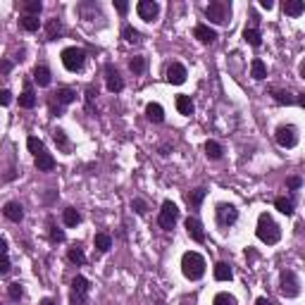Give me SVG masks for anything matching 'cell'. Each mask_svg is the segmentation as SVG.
I'll return each instance as SVG.
<instances>
[{
  "label": "cell",
  "instance_id": "obj_1",
  "mask_svg": "<svg viewBox=\"0 0 305 305\" xmlns=\"http://www.w3.org/2000/svg\"><path fill=\"white\" fill-rule=\"evenodd\" d=\"M181 272L188 282H198L205 277V258L196 251H188L181 255Z\"/></svg>",
  "mask_w": 305,
  "mask_h": 305
},
{
  "label": "cell",
  "instance_id": "obj_2",
  "mask_svg": "<svg viewBox=\"0 0 305 305\" xmlns=\"http://www.w3.org/2000/svg\"><path fill=\"white\" fill-rule=\"evenodd\" d=\"M255 234H258V238H260L262 243L274 246V243H279V238H282V227H279V224L272 219V215L262 212V215L258 217V227H255Z\"/></svg>",
  "mask_w": 305,
  "mask_h": 305
},
{
  "label": "cell",
  "instance_id": "obj_3",
  "mask_svg": "<svg viewBox=\"0 0 305 305\" xmlns=\"http://www.w3.org/2000/svg\"><path fill=\"white\" fill-rule=\"evenodd\" d=\"M60 60H62V67L67 70V72H81L84 70V65H86V50L84 48H65L62 55H60Z\"/></svg>",
  "mask_w": 305,
  "mask_h": 305
},
{
  "label": "cell",
  "instance_id": "obj_4",
  "mask_svg": "<svg viewBox=\"0 0 305 305\" xmlns=\"http://www.w3.org/2000/svg\"><path fill=\"white\" fill-rule=\"evenodd\" d=\"M279 291H282L284 298H298L301 296V282H298L293 269H284L279 274Z\"/></svg>",
  "mask_w": 305,
  "mask_h": 305
},
{
  "label": "cell",
  "instance_id": "obj_5",
  "mask_svg": "<svg viewBox=\"0 0 305 305\" xmlns=\"http://www.w3.org/2000/svg\"><path fill=\"white\" fill-rule=\"evenodd\" d=\"M205 17L210 22H215V24H227L229 17H232V5L224 2V0H215V2H210L205 7Z\"/></svg>",
  "mask_w": 305,
  "mask_h": 305
},
{
  "label": "cell",
  "instance_id": "obj_6",
  "mask_svg": "<svg viewBox=\"0 0 305 305\" xmlns=\"http://www.w3.org/2000/svg\"><path fill=\"white\" fill-rule=\"evenodd\" d=\"M215 219L217 224L222 227V229H229L236 224V219H238V210H236V205L232 203H219L215 208Z\"/></svg>",
  "mask_w": 305,
  "mask_h": 305
},
{
  "label": "cell",
  "instance_id": "obj_7",
  "mask_svg": "<svg viewBox=\"0 0 305 305\" xmlns=\"http://www.w3.org/2000/svg\"><path fill=\"white\" fill-rule=\"evenodd\" d=\"M89 279L76 274L72 279V293H70V303L72 305H86V298H89Z\"/></svg>",
  "mask_w": 305,
  "mask_h": 305
},
{
  "label": "cell",
  "instance_id": "obj_8",
  "mask_svg": "<svg viewBox=\"0 0 305 305\" xmlns=\"http://www.w3.org/2000/svg\"><path fill=\"white\" fill-rule=\"evenodd\" d=\"M177 219H179V208H177L172 200H164V203H162V210H160V217H158V224H160L162 229H174Z\"/></svg>",
  "mask_w": 305,
  "mask_h": 305
},
{
  "label": "cell",
  "instance_id": "obj_9",
  "mask_svg": "<svg viewBox=\"0 0 305 305\" xmlns=\"http://www.w3.org/2000/svg\"><path fill=\"white\" fill-rule=\"evenodd\" d=\"M274 139H277V143L282 148H296L298 145V129L293 124H282L277 129Z\"/></svg>",
  "mask_w": 305,
  "mask_h": 305
},
{
  "label": "cell",
  "instance_id": "obj_10",
  "mask_svg": "<svg viewBox=\"0 0 305 305\" xmlns=\"http://www.w3.org/2000/svg\"><path fill=\"white\" fill-rule=\"evenodd\" d=\"M136 12H139V17L143 22H155V17L160 15V5L155 0H141L136 5Z\"/></svg>",
  "mask_w": 305,
  "mask_h": 305
},
{
  "label": "cell",
  "instance_id": "obj_11",
  "mask_svg": "<svg viewBox=\"0 0 305 305\" xmlns=\"http://www.w3.org/2000/svg\"><path fill=\"white\" fill-rule=\"evenodd\" d=\"M105 86H108L110 93H119V91H124V79L119 76V72H117L112 65H105Z\"/></svg>",
  "mask_w": 305,
  "mask_h": 305
},
{
  "label": "cell",
  "instance_id": "obj_12",
  "mask_svg": "<svg viewBox=\"0 0 305 305\" xmlns=\"http://www.w3.org/2000/svg\"><path fill=\"white\" fill-rule=\"evenodd\" d=\"M164 76H167V81H169V84L179 86V84H184V81H186V76H188V72H186V67H184L181 62H172V65L167 67V72H164Z\"/></svg>",
  "mask_w": 305,
  "mask_h": 305
},
{
  "label": "cell",
  "instance_id": "obj_13",
  "mask_svg": "<svg viewBox=\"0 0 305 305\" xmlns=\"http://www.w3.org/2000/svg\"><path fill=\"white\" fill-rule=\"evenodd\" d=\"M184 227H186V234H188L196 243H203V241H205V229H203V224L198 222L196 217H188V219L184 222Z\"/></svg>",
  "mask_w": 305,
  "mask_h": 305
},
{
  "label": "cell",
  "instance_id": "obj_14",
  "mask_svg": "<svg viewBox=\"0 0 305 305\" xmlns=\"http://www.w3.org/2000/svg\"><path fill=\"white\" fill-rule=\"evenodd\" d=\"M193 36H196L203 46H210V43H215V41H217V31H215V29H210L208 24H196Z\"/></svg>",
  "mask_w": 305,
  "mask_h": 305
},
{
  "label": "cell",
  "instance_id": "obj_15",
  "mask_svg": "<svg viewBox=\"0 0 305 305\" xmlns=\"http://www.w3.org/2000/svg\"><path fill=\"white\" fill-rule=\"evenodd\" d=\"M74 100H76V91L62 86V89H57L53 93V100H50V103H57V108H62V105H70Z\"/></svg>",
  "mask_w": 305,
  "mask_h": 305
},
{
  "label": "cell",
  "instance_id": "obj_16",
  "mask_svg": "<svg viewBox=\"0 0 305 305\" xmlns=\"http://www.w3.org/2000/svg\"><path fill=\"white\" fill-rule=\"evenodd\" d=\"M2 215H5V219H10V222L19 224V222L24 219V208H22L19 203H15V200H10V203H5V208H2Z\"/></svg>",
  "mask_w": 305,
  "mask_h": 305
},
{
  "label": "cell",
  "instance_id": "obj_17",
  "mask_svg": "<svg viewBox=\"0 0 305 305\" xmlns=\"http://www.w3.org/2000/svg\"><path fill=\"white\" fill-rule=\"evenodd\" d=\"M34 164H36L38 172H53L55 169V158L50 155V153H38L36 158H34Z\"/></svg>",
  "mask_w": 305,
  "mask_h": 305
},
{
  "label": "cell",
  "instance_id": "obj_18",
  "mask_svg": "<svg viewBox=\"0 0 305 305\" xmlns=\"http://www.w3.org/2000/svg\"><path fill=\"white\" fill-rule=\"evenodd\" d=\"M145 117H148L153 124H160V122H164V110H162L160 103H148V105H145Z\"/></svg>",
  "mask_w": 305,
  "mask_h": 305
},
{
  "label": "cell",
  "instance_id": "obj_19",
  "mask_svg": "<svg viewBox=\"0 0 305 305\" xmlns=\"http://www.w3.org/2000/svg\"><path fill=\"white\" fill-rule=\"evenodd\" d=\"M269 93H272V98H274V103H277V105H293V103H296V98H293V93H291V91L269 89Z\"/></svg>",
  "mask_w": 305,
  "mask_h": 305
},
{
  "label": "cell",
  "instance_id": "obj_20",
  "mask_svg": "<svg viewBox=\"0 0 305 305\" xmlns=\"http://www.w3.org/2000/svg\"><path fill=\"white\" fill-rule=\"evenodd\" d=\"M62 36V22L60 19H48L46 24V41H57Z\"/></svg>",
  "mask_w": 305,
  "mask_h": 305
},
{
  "label": "cell",
  "instance_id": "obj_21",
  "mask_svg": "<svg viewBox=\"0 0 305 305\" xmlns=\"http://www.w3.org/2000/svg\"><path fill=\"white\" fill-rule=\"evenodd\" d=\"M243 41L253 46V48H260L262 46V36H260V31H258V26H246L243 29Z\"/></svg>",
  "mask_w": 305,
  "mask_h": 305
},
{
  "label": "cell",
  "instance_id": "obj_22",
  "mask_svg": "<svg viewBox=\"0 0 305 305\" xmlns=\"http://www.w3.org/2000/svg\"><path fill=\"white\" fill-rule=\"evenodd\" d=\"M34 81H36L38 86H50V70L46 67V65H36V70H34Z\"/></svg>",
  "mask_w": 305,
  "mask_h": 305
},
{
  "label": "cell",
  "instance_id": "obj_23",
  "mask_svg": "<svg viewBox=\"0 0 305 305\" xmlns=\"http://www.w3.org/2000/svg\"><path fill=\"white\" fill-rule=\"evenodd\" d=\"M284 12H286L288 17H301L305 12V2L303 0H286L284 2Z\"/></svg>",
  "mask_w": 305,
  "mask_h": 305
},
{
  "label": "cell",
  "instance_id": "obj_24",
  "mask_svg": "<svg viewBox=\"0 0 305 305\" xmlns=\"http://www.w3.org/2000/svg\"><path fill=\"white\" fill-rule=\"evenodd\" d=\"M234 269L229 262H217L215 265V279L217 282H232Z\"/></svg>",
  "mask_w": 305,
  "mask_h": 305
},
{
  "label": "cell",
  "instance_id": "obj_25",
  "mask_svg": "<svg viewBox=\"0 0 305 305\" xmlns=\"http://www.w3.org/2000/svg\"><path fill=\"white\" fill-rule=\"evenodd\" d=\"M19 108H24V110L36 108V93L31 91V86H26V89H24V93L19 95Z\"/></svg>",
  "mask_w": 305,
  "mask_h": 305
},
{
  "label": "cell",
  "instance_id": "obj_26",
  "mask_svg": "<svg viewBox=\"0 0 305 305\" xmlns=\"http://www.w3.org/2000/svg\"><path fill=\"white\" fill-rule=\"evenodd\" d=\"M251 76L253 79H258V81H262V79L267 76V65H265L260 57H255L251 62Z\"/></svg>",
  "mask_w": 305,
  "mask_h": 305
},
{
  "label": "cell",
  "instance_id": "obj_27",
  "mask_svg": "<svg viewBox=\"0 0 305 305\" xmlns=\"http://www.w3.org/2000/svg\"><path fill=\"white\" fill-rule=\"evenodd\" d=\"M274 208L282 212V215H286V217H291L296 210H293V200L291 198H286V196H279L277 200H274Z\"/></svg>",
  "mask_w": 305,
  "mask_h": 305
},
{
  "label": "cell",
  "instance_id": "obj_28",
  "mask_svg": "<svg viewBox=\"0 0 305 305\" xmlns=\"http://www.w3.org/2000/svg\"><path fill=\"white\" fill-rule=\"evenodd\" d=\"M93 243H95V248L100 253H108L110 248H112V236L105 232H98L95 234V238H93Z\"/></svg>",
  "mask_w": 305,
  "mask_h": 305
},
{
  "label": "cell",
  "instance_id": "obj_29",
  "mask_svg": "<svg viewBox=\"0 0 305 305\" xmlns=\"http://www.w3.org/2000/svg\"><path fill=\"white\" fill-rule=\"evenodd\" d=\"M177 110L184 117H191L193 115V100L188 95H177Z\"/></svg>",
  "mask_w": 305,
  "mask_h": 305
},
{
  "label": "cell",
  "instance_id": "obj_30",
  "mask_svg": "<svg viewBox=\"0 0 305 305\" xmlns=\"http://www.w3.org/2000/svg\"><path fill=\"white\" fill-rule=\"evenodd\" d=\"M53 141L57 143V148H60V150H65V153H70V150H72V143H70V139H67L65 129H55V131H53Z\"/></svg>",
  "mask_w": 305,
  "mask_h": 305
},
{
  "label": "cell",
  "instance_id": "obj_31",
  "mask_svg": "<svg viewBox=\"0 0 305 305\" xmlns=\"http://www.w3.org/2000/svg\"><path fill=\"white\" fill-rule=\"evenodd\" d=\"M62 222H65V227H76V224L81 222L79 210H76V208H65V210H62Z\"/></svg>",
  "mask_w": 305,
  "mask_h": 305
},
{
  "label": "cell",
  "instance_id": "obj_32",
  "mask_svg": "<svg viewBox=\"0 0 305 305\" xmlns=\"http://www.w3.org/2000/svg\"><path fill=\"white\" fill-rule=\"evenodd\" d=\"M41 10H43V2H41V0H29V2H22V12H24L26 17H38V15H41Z\"/></svg>",
  "mask_w": 305,
  "mask_h": 305
},
{
  "label": "cell",
  "instance_id": "obj_33",
  "mask_svg": "<svg viewBox=\"0 0 305 305\" xmlns=\"http://www.w3.org/2000/svg\"><path fill=\"white\" fill-rule=\"evenodd\" d=\"M122 38H124L126 43H141V41H143L141 31H139V29H134L131 24H124V29H122Z\"/></svg>",
  "mask_w": 305,
  "mask_h": 305
},
{
  "label": "cell",
  "instance_id": "obj_34",
  "mask_svg": "<svg viewBox=\"0 0 305 305\" xmlns=\"http://www.w3.org/2000/svg\"><path fill=\"white\" fill-rule=\"evenodd\" d=\"M19 26H22L24 31L34 34V31H38V29H41V19H38V17H26V15H22V19H19Z\"/></svg>",
  "mask_w": 305,
  "mask_h": 305
},
{
  "label": "cell",
  "instance_id": "obj_35",
  "mask_svg": "<svg viewBox=\"0 0 305 305\" xmlns=\"http://www.w3.org/2000/svg\"><path fill=\"white\" fill-rule=\"evenodd\" d=\"M205 155L210 160H219L224 155V150H222V145L217 143V141H205Z\"/></svg>",
  "mask_w": 305,
  "mask_h": 305
},
{
  "label": "cell",
  "instance_id": "obj_36",
  "mask_svg": "<svg viewBox=\"0 0 305 305\" xmlns=\"http://www.w3.org/2000/svg\"><path fill=\"white\" fill-rule=\"evenodd\" d=\"M145 67H148V60H145L143 55H136V57L129 60V70H131L134 74H143Z\"/></svg>",
  "mask_w": 305,
  "mask_h": 305
},
{
  "label": "cell",
  "instance_id": "obj_37",
  "mask_svg": "<svg viewBox=\"0 0 305 305\" xmlns=\"http://www.w3.org/2000/svg\"><path fill=\"white\" fill-rule=\"evenodd\" d=\"M205 193H208V191H205L203 186H200V188H193V191H191V193L186 196V200H188V205H191V208H200V203H203V198H205Z\"/></svg>",
  "mask_w": 305,
  "mask_h": 305
},
{
  "label": "cell",
  "instance_id": "obj_38",
  "mask_svg": "<svg viewBox=\"0 0 305 305\" xmlns=\"http://www.w3.org/2000/svg\"><path fill=\"white\" fill-rule=\"evenodd\" d=\"M67 260H70L72 265H76V267L86 265V255H84L81 248H70V253H67Z\"/></svg>",
  "mask_w": 305,
  "mask_h": 305
},
{
  "label": "cell",
  "instance_id": "obj_39",
  "mask_svg": "<svg viewBox=\"0 0 305 305\" xmlns=\"http://www.w3.org/2000/svg\"><path fill=\"white\" fill-rule=\"evenodd\" d=\"M212 305H238V301L234 298L229 291H222V293H217V296H215Z\"/></svg>",
  "mask_w": 305,
  "mask_h": 305
},
{
  "label": "cell",
  "instance_id": "obj_40",
  "mask_svg": "<svg viewBox=\"0 0 305 305\" xmlns=\"http://www.w3.org/2000/svg\"><path fill=\"white\" fill-rule=\"evenodd\" d=\"M26 145H29V150L34 153V158H36L38 153H43V150H46V148H43V141L36 139V136H29V139H26Z\"/></svg>",
  "mask_w": 305,
  "mask_h": 305
},
{
  "label": "cell",
  "instance_id": "obj_41",
  "mask_svg": "<svg viewBox=\"0 0 305 305\" xmlns=\"http://www.w3.org/2000/svg\"><path fill=\"white\" fill-rule=\"evenodd\" d=\"M7 293H10L12 301H19V298H24V286H22L19 282H12V284L7 286Z\"/></svg>",
  "mask_w": 305,
  "mask_h": 305
},
{
  "label": "cell",
  "instance_id": "obj_42",
  "mask_svg": "<svg viewBox=\"0 0 305 305\" xmlns=\"http://www.w3.org/2000/svg\"><path fill=\"white\" fill-rule=\"evenodd\" d=\"M131 210H134L136 215H145V212H148V203H145L143 198H134V200H131Z\"/></svg>",
  "mask_w": 305,
  "mask_h": 305
},
{
  "label": "cell",
  "instance_id": "obj_43",
  "mask_svg": "<svg viewBox=\"0 0 305 305\" xmlns=\"http://www.w3.org/2000/svg\"><path fill=\"white\" fill-rule=\"evenodd\" d=\"M48 236H50L53 243H62V241H65V232L57 229V227H50V234H48Z\"/></svg>",
  "mask_w": 305,
  "mask_h": 305
},
{
  "label": "cell",
  "instance_id": "obj_44",
  "mask_svg": "<svg viewBox=\"0 0 305 305\" xmlns=\"http://www.w3.org/2000/svg\"><path fill=\"white\" fill-rule=\"evenodd\" d=\"M95 95H98V93H95V89H93V86H89V89H86V110H89L91 115H93V98H95Z\"/></svg>",
  "mask_w": 305,
  "mask_h": 305
},
{
  "label": "cell",
  "instance_id": "obj_45",
  "mask_svg": "<svg viewBox=\"0 0 305 305\" xmlns=\"http://www.w3.org/2000/svg\"><path fill=\"white\" fill-rule=\"evenodd\" d=\"M12 72V60H0V76H7Z\"/></svg>",
  "mask_w": 305,
  "mask_h": 305
},
{
  "label": "cell",
  "instance_id": "obj_46",
  "mask_svg": "<svg viewBox=\"0 0 305 305\" xmlns=\"http://www.w3.org/2000/svg\"><path fill=\"white\" fill-rule=\"evenodd\" d=\"M10 103H12V93H10L7 89H2L0 91V105L5 108V105H10Z\"/></svg>",
  "mask_w": 305,
  "mask_h": 305
},
{
  "label": "cell",
  "instance_id": "obj_47",
  "mask_svg": "<svg viewBox=\"0 0 305 305\" xmlns=\"http://www.w3.org/2000/svg\"><path fill=\"white\" fill-rule=\"evenodd\" d=\"M286 186L296 191V188H301V186H303V179H301V177H288V179H286Z\"/></svg>",
  "mask_w": 305,
  "mask_h": 305
},
{
  "label": "cell",
  "instance_id": "obj_48",
  "mask_svg": "<svg viewBox=\"0 0 305 305\" xmlns=\"http://www.w3.org/2000/svg\"><path fill=\"white\" fill-rule=\"evenodd\" d=\"M10 272V260H7V255H2L0 258V274H7Z\"/></svg>",
  "mask_w": 305,
  "mask_h": 305
},
{
  "label": "cell",
  "instance_id": "obj_49",
  "mask_svg": "<svg viewBox=\"0 0 305 305\" xmlns=\"http://www.w3.org/2000/svg\"><path fill=\"white\" fill-rule=\"evenodd\" d=\"M115 10H117L119 15H126V12H129V2H115Z\"/></svg>",
  "mask_w": 305,
  "mask_h": 305
},
{
  "label": "cell",
  "instance_id": "obj_50",
  "mask_svg": "<svg viewBox=\"0 0 305 305\" xmlns=\"http://www.w3.org/2000/svg\"><path fill=\"white\" fill-rule=\"evenodd\" d=\"M181 305H196V296H184V298H181Z\"/></svg>",
  "mask_w": 305,
  "mask_h": 305
},
{
  "label": "cell",
  "instance_id": "obj_51",
  "mask_svg": "<svg viewBox=\"0 0 305 305\" xmlns=\"http://www.w3.org/2000/svg\"><path fill=\"white\" fill-rule=\"evenodd\" d=\"M2 255H7V241L0 236V258H2Z\"/></svg>",
  "mask_w": 305,
  "mask_h": 305
},
{
  "label": "cell",
  "instance_id": "obj_52",
  "mask_svg": "<svg viewBox=\"0 0 305 305\" xmlns=\"http://www.w3.org/2000/svg\"><path fill=\"white\" fill-rule=\"evenodd\" d=\"M260 7H262V10H272L274 2H272V0H260Z\"/></svg>",
  "mask_w": 305,
  "mask_h": 305
},
{
  "label": "cell",
  "instance_id": "obj_53",
  "mask_svg": "<svg viewBox=\"0 0 305 305\" xmlns=\"http://www.w3.org/2000/svg\"><path fill=\"white\" fill-rule=\"evenodd\" d=\"M255 305H274V303H272L269 298H265V296H260V298L255 301Z\"/></svg>",
  "mask_w": 305,
  "mask_h": 305
},
{
  "label": "cell",
  "instance_id": "obj_54",
  "mask_svg": "<svg viewBox=\"0 0 305 305\" xmlns=\"http://www.w3.org/2000/svg\"><path fill=\"white\" fill-rule=\"evenodd\" d=\"M296 103H298V105H301V108H305V93H301V95H298V98H296Z\"/></svg>",
  "mask_w": 305,
  "mask_h": 305
},
{
  "label": "cell",
  "instance_id": "obj_55",
  "mask_svg": "<svg viewBox=\"0 0 305 305\" xmlns=\"http://www.w3.org/2000/svg\"><path fill=\"white\" fill-rule=\"evenodd\" d=\"M41 305H57V303H55L53 298H43V301H41Z\"/></svg>",
  "mask_w": 305,
  "mask_h": 305
},
{
  "label": "cell",
  "instance_id": "obj_56",
  "mask_svg": "<svg viewBox=\"0 0 305 305\" xmlns=\"http://www.w3.org/2000/svg\"><path fill=\"white\" fill-rule=\"evenodd\" d=\"M158 305H164V303H158Z\"/></svg>",
  "mask_w": 305,
  "mask_h": 305
}]
</instances>
